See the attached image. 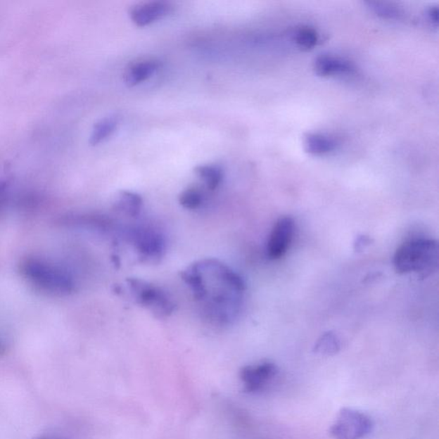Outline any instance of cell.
<instances>
[{"label": "cell", "mask_w": 439, "mask_h": 439, "mask_svg": "<svg viewBox=\"0 0 439 439\" xmlns=\"http://www.w3.org/2000/svg\"><path fill=\"white\" fill-rule=\"evenodd\" d=\"M23 278L41 291L50 295L65 296L75 291L72 274L53 262L37 257H27L21 261Z\"/></svg>", "instance_id": "obj_1"}, {"label": "cell", "mask_w": 439, "mask_h": 439, "mask_svg": "<svg viewBox=\"0 0 439 439\" xmlns=\"http://www.w3.org/2000/svg\"><path fill=\"white\" fill-rule=\"evenodd\" d=\"M438 244L432 238H416L402 244L394 255L393 265L399 274L430 276L438 265Z\"/></svg>", "instance_id": "obj_2"}, {"label": "cell", "mask_w": 439, "mask_h": 439, "mask_svg": "<svg viewBox=\"0 0 439 439\" xmlns=\"http://www.w3.org/2000/svg\"><path fill=\"white\" fill-rule=\"evenodd\" d=\"M128 287L137 304L146 308L158 319L170 317L175 310V303L167 292L150 282L130 278Z\"/></svg>", "instance_id": "obj_3"}, {"label": "cell", "mask_w": 439, "mask_h": 439, "mask_svg": "<svg viewBox=\"0 0 439 439\" xmlns=\"http://www.w3.org/2000/svg\"><path fill=\"white\" fill-rule=\"evenodd\" d=\"M127 238L144 260H159L166 252V240L159 231L152 227H132L127 230Z\"/></svg>", "instance_id": "obj_4"}, {"label": "cell", "mask_w": 439, "mask_h": 439, "mask_svg": "<svg viewBox=\"0 0 439 439\" xmlns=\"http://www.w3.org/2000/svg\"><path fill=\"white\" fill-rule=\"evenodd\" d=\"M372 421L359 411L343 409L329 429L335 439H362L371 432Z\"/></svg>", "instance_id": "obj_5"}, {"label": "cell", "mask_w": 439, "mask_h": 439, "mask_svg": "<svg viewBox=\"0 0 439 439\" xmlns=\"http://www.w3.org/2000/svg\"><path fill=\"white\" fill-rule=\"evenodd\" d=\"M295 223L290 217H281L270 233L267 255L269 260H277L284 256L291 245L295 235Z\"/></svg>", "instance_id": "obj_6"}, {"label": "cell", "mask_w": 439, "mask_h": 439, "mask_svg": "<svg viewBox=\"0 0 439 439\" xmlns=\"http://www.w3.org/2000/svg\"><path fill=\"white\" fill-rule=\"evenodd\" d=\"M277 374L276 364L265 362L242 367L240 378L244 384L245 390L249 393H255L264 389Z\"/></svg>", "instance_id": "obj_7"}, {"label": "cell", "mask_w": 439, "mask_h": 439, "mask_svg": "<svg viewBox=\"0 0 439 439\" xmlns=\"http://www.w3.org/2000/svg\"><path fill=\"white\" fill-rule=\"evenodd\" d=\"M172 11V6L170 3L152 1L133 6L130 17L136 26L144 27L167 17Z\"/></svg>", "instance_id": "obj_8"}, {"label": "cell", "mask_w": 439, "mask_h": 439, "mask_svg": "<svg viewBox=\"0 0 439 439\" xmlns=\"http://www.w3.org/2000/svg\"><path fill=\"white\" fill-rule=\"evenodd\" d=\"M314 70L321 77L348 76L355 72L350 61L331 54H322L314 61Z\"/></svg>", "instance_id": "obj_9"}, {"label": "cell", "mask_w": 439, "mask_h": 439, "mask_svg": "<svg viewBox=\"0 0 439 439\" xmlns=\"http://www.w3.org/2000/svg\"><path fill=\"white\" fill-rule=\"evenodd\" d=\"M160 63L155 60H146L133 63L128 66L124 74V81L129 87L139 85L154 75L160 68Z\"/></svg>", "instance_id": "obj_10"}, {"label": "cell", "mask_w": 439, "mask_h": 439, "mask_svg": "<svg viewBox=\"0 0 439 439\" xmlns=\"http://www.w3.org/2000/svg\"><path fill=\"white\" fill-rule=\"evenodd\" d=\"M142 207V197L135 192L128 191H120L113 203V209L117 212L132 217L139 215Z\"/></svg>", "instance_id": "obj_11"}, {"label": "cell", "mask_w": 439, "mask_h": 439, "mask_svg": "<svg viewBox=\"0 0 439 439\" xmlns=\"http://www.w3.org/2000/svg\"><path fill=\"white\" fill-rule=\"evenodd\" d=\"M304 143L305 151L313 155H328L337 147V142L333 137L322 133H309Z\"/></svg>", "instance_id": "obj_12"}, {"label": "cell", "mask_w": 439, "mask_h": 439, "mask_svg": "<svg viewBox=\"0 0 439 439\" xmlns=\"http://www.w3.org/2000/svg\"><path fill=\"white\" fill-rule=\"evenodd\" d=\"M120 119L116 115L106 117L95 125L90 136L89 144L95 146L108 139L116 131Z\"/></svg>", "instance_id": "obj_13"}, {"label": "cell", "mask_w": 439, "mask_h": 439, "mask_svg": "<svg viewBox=\"0 0 439 439\" xmlns=\"http://www.w3.org/2000/svg\"><path fill=\"white\" fill-rule=\"evenodd\" d=\"M194 172L210 191L217 189L222 182L223 171L217 165H202L195 167Z\"/></svg>", "instance_id": "obj_14"}, {"label": "cell", "mask_w": 439, "mask_h": 439, "mask_svg": "<svg viewBox=\"0 0 439 439\" xmlns=\"http://www.w3.org/2000/svg\"><path fill=\"white\" fill-rule=\"evenodd\" d=\"M341 344L338 337L333 332H326L317 341L314 347L317 354L331 355L340 350Z\"/></svg>", "instance_id": "obj_15"}, {"label": "cell", "mask_w": 439, "mask_h": 439, "mask_svg": "<svg viewBox=\"0 0 439 439\" xmlns=\"http://www.w3.org/2000/svg\"><path fill=\"white\" fill-rule=\"evenodd\" d=\"M366 4L371 11L380 18L394 20V19H399L402 17L401 10L392 4L375 1L367 2Z\"/></svg>", "instance_id": "obj_16"}, {"label": "cell", "mask_w": 439, "mask_h": 439, "mask_svg": "<svg viewBox=\"0 0 439 439\" xmlns=\"http://www.w3.org/2000/svg\"><path fill=\"white\" fill-rule=\"evenodd\" d=\"M293 42L300 49H311L319 42V34L312 27H300L293 34Z\"/></svg>", "instance_id": "obj_17"}, {"label": "cell", "mask_w": 439, "mask_h": 439, "mask_svg": "<svg viewBox=\"0 0 439 439\" xmlns=\"http://www.w3.org/2000/svg\"><path fill=\"white\" fill-rule=\"evenodd\" d=\"M179 202L186 210H197L203 202V192L196 187L188 188L179 195Z\"/></svg>", "instance_id": "obj_18"}, {"label": "cell", "mask_w": 439, "mask_h": 439, "mask_svg": "<svg viewBox=\"0 0 439 439\" xmlns=\"http://www.w3.org/2000/svg\"><path fill=\"white\" fill-rule=\"evenodd\" d=\"M8 198V184L5 182H0V211L3 210Z\"/></svg>", "instance_id": "obj_19"}, {"label": "cell", "mask_w": 439, "mask_h": 439, "mask_svg": "<svg viewBox=\"0 0 439 439\" xmlns=\"http://www.w3.org/2000/svg\"><path fill=\"white\" fill-rule=\"evenodd\" d=\"M427 17L433 25L438 26V7H431L427 11Z\"/></svg>", "instance_id": "obj_20"}, {"label": "cell", "mask_w": 439, "mask_h": 439, "mask_svg": "<svg viewBox=\"0 0 439 439\" xmlns=\"http://www.w3.org/2000/svg\"><path fill=\"white\" fill-rule=\"evenodd\" d=\"M6 351V347L5 343H4L2 341H0V355H3L4 354H5Z\"/></svg>", "instance_id": "obj_21"}, {"label": "cell", "mask_w": 439, "mask_h": 439, "mask_svg": "<svg viewBox=\"0 0 439 439\" xmlns=\"http://www.w3.org/2000/svg\"><path fill=\"white\" fill-rule=\"evenodd\" d=\"M40 439H50V438H40Z\"/></svg>", "instance_id": "obj_22"}]
</instances>
